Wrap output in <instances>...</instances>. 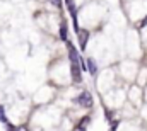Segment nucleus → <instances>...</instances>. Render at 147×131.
<instances>
[{"instance_id":"39448f33","label":"nucleus","mask_w":147,"mask_h":131,"mask_svg":"<svg viewBox=\"0 0 147 131\" xmlns=\"http://www.w3.org/2000/svg\"><path fill=\"white\" fill-rule=\"evenodd\" d=\"M86 70H87L92 77H96V73H98V65H96V61H94L92 58H87V61H86Z\"/></svg>"},{"instance_id":"f03ea898","label":"nucleus","mask_w":147,"mask_h":131,"mask_svg":"<svg viewBox=\"0 0 147 131\" xmlns=\"http://www.w3.org/2000/svg\"><path fill=\"white\" fill-rule=\"evenodd\" d=\"M70 77L74 82H80L82 80V70L79 63H70Z\"/></svg>"},{"instance_id":"423d86ee","label":"nucleus","mask_w":147,"mask_h":131,"mask_svg":"<svg viewBox=\"0 0 147 131\" xmlns=\"http://www.w3.org/2000/svg\"><path fill=\"white\" fill-rule=\"evenodd\" d=\"M89 121H91V118H89V116L82 118V121L79 123V130H80V131H84V130H86V124H89Z\"/></svg>"},{"instance_id":"1a4fd4ad","label":"nucleus","mask_w":147,"mask_h":131,"mask_svg":"<svg viewBox=\"0 0 147 131\" xmlns=\"http://www.w3.org/2000/svg\"><path fill=\"white\" fill-rule=\"evenodd\" d=\"M0 121H2V123H7L5 114H3V107H2V106H0Z\"/></svg>"},{"instance_id":"20e7f679","label":"nucleus","mask_w":147,"mask_h":131,"mask_svg":"<svg viewBox=\"0 0 147 131\" xmlns=\"http://www.w3.org/2000/svg\"><path fill=\"white\" fill-rule=\"evenodd\" d=\"M67 48H69V58H70V63H79V53H77V49L74 48L70 43H67Z\"/></svg>"},{"instance_id":"6e6552de","label":"nucleus","mask_w":147,"mask_h":131,"mask_svg":"<svg viewBox=\"0 0 147 131\" xmlns=\"http://www.w3.org/2000/svg\"><path fill=\"white\" fill-rule=\"evenodd\" d=\"M7 128H9V131H28V128L26 126H19V128H12V124H7Z\"/></svg>"},{"instance_id":"f257e3e1","label":"nucleus","mask_w":147,"mask_h":131,"mask_svg":"<svg viewBox=\"0 0 147 131\" xmlns=\"http://www.w3.org/2000/svg\"><path fill=\"white\" fill-rule=\"evenodd\" d=\"M75 102H77L79 106H82V107H91V106H92V96H91L89 92H82L79 97L75 99Z\"/></svg>"},{"instance_id":"7ed1b4c3","label":"nucleus","mask_w":147,"mask_h":131,"mask_svg":"<svg viewBox=\"0 0 147 131\" xmlns=\"http://www.w3.org/2000/svg\"><path fill=\"white\" fill-rule=\"evenodd\" d=\"M77 34H79V44H80V49H84V48L87 46V41H89V31H86V29H79Z\"/></svg>"},{"instance_id":"9d476101","label":"nucleus","mask_w":147,"mask_h":131,"mask_svg":"<svg viewBox=\"0 0 147 131\" xmlns=\"http://www.w3.org/2000/svg\"><path fill=\"white\" fill-rule=\"evenodd\" d=\"M146 24H147V19H146V21H142V22H140L139 26H146Z\"/></svg>"},{"instance_id":"0eeeda50","label":"nucleus","mask_w":147,"mask_h":131,"mask_svg":"<svg viewBox=\"0 0 147 131\" xmlns=\"http://www.w3.org/2000/svg\"><path fill=\"white\" fill-rule=\"evenodd\" d=\"M60 37H62L63 41H67V24H65V22H62V27H60Z\"/></svg>"}]
</instances>
